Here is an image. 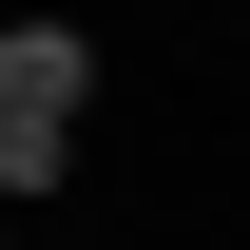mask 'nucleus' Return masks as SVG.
Returning a JSON list of instances; mask_svg holds the SVG:
<instances>
[{
	"label": "nucleus",
	"instance_id": "obj_1",
	"mask_svg": "<svg viewBox=\"0 0 250 250\" xmlns=\"http://www.w3.org/2000/svg\"><path fill=\"white\" fill-rule=\"evenodd\" d=\"M0 96L77 116V96H96V39H77V20H0Z\"/></svg>",
	"mask_w": 250,
	"mask_h": 250
},
{
	"label": "nucleus",
	"instance_id": "obj_2",
	"mask_svg": "<svg viewBox=\"0 0 250 250\" xmlns=\"http://www.w3.org/2000/svg\"><path fill=\"white\" fill-rule=\"evenodd\" d=\"M77 173V116H39V96H0V192H58Z\"/></svg>",
	"mask_w": 250,
	"mask_h": 250
},
{
	"label": "nucleus",
	"instance_id": "obj_3",
	"mask_svg": "<svg viewBox=\"0 0 250 250\" xmlns=\"http://www.w3.org/2000/svg\"><path fill=\"white\" fill-rule=\"evenodd\" d=\"M0 250H20V231H0Z\"/></svg>",
	"mask_w": 250,
	"mask_h": 250
}]
</instances>
